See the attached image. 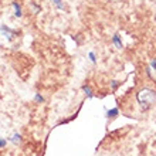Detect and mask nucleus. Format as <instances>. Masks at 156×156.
Instances as JSON below:
<instances>
[{
    "instance_id": "1",
    "label": "nucleus",
    "mask_w": 156,
    "mask_h": 156,
    "mask_svg": "<svg viewBox=\"0 0 156 156\" xmlns=\"http://www.w3.org/2000/svg\"><path fill=\"white\" fill-rule=\"evenodd\" d=\"M136 101H138V104L144 111H148L156 101V92L151 88H142L136 94Z\"/></svg>"
},
{
    "instance_id": "2",
    "label": "nucleus",
    "mask_w": 156,
    "mask_h": 156,
    "mask_svg": "<svg viewBox=\"0 0 156 156\" xmlns=\"http://www.w3.org/2000/svg\"><path fill=\"white\" fill-rule=\"evenodd\" d=\"M0 33L3 34V36H4L6 38H7L9 41H12V40H13V36L16 34V31H14L13 29H10L9 26L2 24V26H0Z\"/></svg>"
},
{
    "instance_id": "3",
    "label": "nucleus",
    "mask_w": 156,
    "mask_h": 156,
    "mask_svg": "<svg viewBox=\"0 0 156 156\" xmlns=\"http://www.w3.org/2000/svg\"><path fill=\"white\" fill-rule=\"evenodd\" d=\"M112 44L115 45L118 50H122L123 48V44H122V40H121V36L118 33H115L112 36Z\"/></svg>"
},
{
    "instance_id": "4",
    "label": "nucleus",
    "mask_w": 156,
    "mask_h": 156,
    "mask_svg": "<svg viewBox=\"0 0 156 156\" xmlns=\"http://www.w3.org/2000/svg\"><path fill=\"white\" fill-rule=\"evenodd\" d=\"M118 115H119V109L118 108H112V109H108L105 116H107L108 119H112V118H116Z\"/></svg>"
},
{
    "instance_id": "5",
    "label": "nucleus",
    "mask_w": 156,
    "mask_h": 156,
    "mask_svg": "<svg viewBox=\"0 0 156 156\" xmlns=\"http://www.w3.org/2000/svg\"><path fill=\"white\" fill-rule=\"evenodd\" d=\"M12 6H13V9H14V16L20 19V17L23 16V13H21V7H20V4L17 3V2H13Z\"/></svg>"
},
{
    "instance_id": "6",
    "label": "nucleus",
    "mask_w": 156,
    "mask_h": 156,
    "mask_svg": "<svg viewBox=\"0 0 156 156\" xmlns=\"http://www.w3.org/2000/svg\"><path fill=\"white\" fill-rule=\"evenodd\" d=\"M81 90L84 91V94L88 97L90 99H92L94 98V94H92V91H91V88H90V85H82L81 87Z\"/></svg>"
},
{
    "instance_id": "7",
    "label": "nucleus",
    "mask_w": 156,
    "mask_h": 156,
    "mask_svg": "<svg viewBox=\"0 0 156 156\" xmlns=\"http://www.w3.org/2000/svg\"><path fill=\"white\" fill-rule=\"evenodd\" d=\"M53 3L55 4V7H57L58 10H64V9H66V6H64V3H62L61 0H53Z\"/></svg>"
},
{
    "instance_id": "8",
    "label": "nucleus",
    "mask_w": 156,
    "mask_h": 156,
    "mask_svg": "<svg viewBox=\"0 0 156 156\" xmlns=\"http://www.w3.org/2000/svg\"><path fill=\"white\" fill-rule=\"evenodd\" d=\"M10 140H12L13 144H19V142H21V135H20V133H17V132H16V133L13 135V138H12V139H10Z\"/></svg>"
},
{
    "instance_id": "9",
    "label": "nucleus",
    "mask_w": 156,
    "mask_h": 156,
    "mask_svg": "<svg viewBox=\"0 0 156 156\" xmlns=\"http://www.w3.org/2000/svg\"><path fill=\"white\" fill-rule=\"evenodd\" d=\"M119 85H121V82L116 81V80H112V81H111V90L112 91H116Z\"/></svg>"
},
{
    "instance_id": "10",
    "label": "nucleus",
    "mask_w": 156,
    "mask_h": 156,
    "mask_svg": "<svg viewBox=\"0 0 156 156\" xmlns=\"http://www.w3.org/2000/svg\"><path fill=\"white\" fill-rule=\"evenodd\" d=\"M88 58L91 60V62H92V64H95V62H97V57H95L94 51H90V53H88Z\"/></svg>"
},
{
    "instance_id": "11",
    "label": "nucleus",
    "mask_w": 156,
    "mask_h": 156,
    "mask_svg": "<svg viewBox=\"0 0 156 156\" xmlns=\"http://www.w3.org/2000/svg\"><path fill=\"white\" fill-rule=\"evenodd\" d=\"M34 101H36V102H38V104H43V102H44V97H41L40 94H36V95H34Z\"/></svg>"
},
{
    "instance_id": "12",
    "label": "nucleus",
    "mask_w": 156,
    "mask_h": 156,
    "mask_svg": "<svg viewBox=\"0 0 156 156\" xmlns=\"http://www.w3.org/2000/svg\"><path fill=\"white\" fill-rule=\"evenodd\" d=\"M31 7H33V12L36 13V14L41 12V6H38V4H36V3H31Z\"/></svg>"
},
{
    "instance_id": "13",
    "label": "nucleus",
    "mask_w": 156,
    "mask_h": 156,
    "mask_svg": "<svg viewBox=\"0 0 156 156\" xmlns=\"http://www.w3.org/2000/svg\"><path fill=\"white\" fill-rule=\"evenodd\" d=\"M6 145H7V140L3 139V138H0V149H3Z\"/></svg>"
},
{
    "instance_id": "14",
    "label": "nucleus",
    "mask_w": 156,
    "mask_h": 156,
    "mask_svg": "<svg viewBox=\"0 0 156 156\" xmlns=\"http://www.w3.org/2000/svg\"><path fill=\"white\" fill-rule=\"evenodd\" d=\"M146 74H148V77H151L152 78V68H151V66L146 68Z\"/></svg>"
},
{
    "instance_id": "15",
    "label": "nucleus",
    "mask_w": 156,
    "mask_h": 156,
    "mask_svg": "<svg viewBox=\"0 0 156 156\" xmlns=\"http://www.w3.org/2000/svg\"><path fill=\"white\" fill-rule=\"evenodd\" d=\"M151 68L156 71V60H152V61H151Z\"/></svg>"
},
{
    "instance_id": "16",
    "label": "nucleus",
    "mask_w": 156,
    "mask_h": 156,
    "mask_svg": "<svg viewBox=\"0 0 156 156\" xmlns=\"http://www.w3.org/2000/svg\"><path fill=\"white\" fill-rule=\"evenodd\" d=\"M155 138H156V133H155Z\"/></svg>"
}]
</instances>
